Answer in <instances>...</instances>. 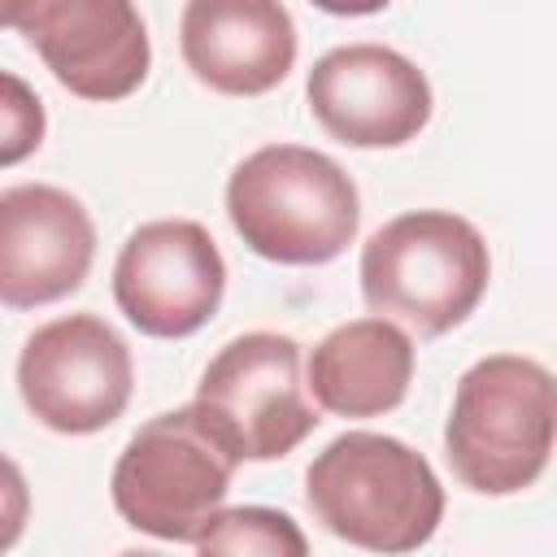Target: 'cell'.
Returning a JSON list of instances; mask_svg holds the SVG:
<instances>
[{
	"instance_id": "1",
	"label": "cell",
	"mask_w": 557,
	"mask_h": 557,
	"mask_svg": "<svg viewBox=\"0 0 557 557\" xmlns=\"http://www.w3.org/2000/svg\"><path fill=\"white\" fill-rule=\"evenodd\" d=\"M305 505L322 531L370 553H413L444 522L431 461L379 431L335 435L305 470Z\"/></svg>"
},
{
	"instance_id": "2",
	"label": "cell",
	"mask_w": 557,
	"mask_h": 557,
	"mask_svg": "<svg viewBox=\"0 0 557 557\" xmlns=\"http://www.w3.org/2000/svg\"><path fill=\"white\" fill-rule=\"evenodd\" d=\"M361 300L370 313L413 331L418 339L461 326L492 278L487 239L448 209H413L383 222L361 244Z\"/></svg>"
},
{
	"instance_id": "3",
	"label": "cell",
	"mask_w": 557,
	"mask_h": 557,
	"mask_svg": "<svg viewBox=\"0 0 557 557\" xmlns=\"http://www.w3.org/2000/svg\"><path fill=\"white\" fill-rule=\"evenodd\" d=\"M557 387L548 366L518 352L474 361L453 392L444 422V457L479 496L527 492L553 457Z\"/></svg>"
},
{
	"instance_id": "4",
	"label": "cell",
	"mask_w": 557,
	"mask_h": 557,
	"mask_svg": "<svg viewBox=\"0 0 557 557\" xmlns=\"http://www.w3.org/2000/svg\"><path fill=\"white\" fill-rule=\"evenodd\" d=\"M235 235L278 265H326L361 226L357 183L339 161L300 144H265L226 178Z\"/></svg>"
},
{
	"instance_id": "5",
	"label": "cell",
	"mask_w": 557,
	"mask_h": 557,
	"mask_svg": "<svg viewBox=\"0 0 557 557\" xmlns=\"http://www.w3.org/2000/svg\"><path fill=\"white\" fill-rule=\"evenodd\" d=\"M235 453L196 418L191 405L148 418L113 461V509L126 527L165 540L196 544L205 522L222 509Z\"/></svg>"
},
{
	"instance_id": "6",
	"label": "cell",
	"mask_w": 557,
	"mask_h": 557,
	"mask_svg": "<svg viewBox=\"0 0 557 557\" xmlns=\"http://www.w3.org/2000/svg\"><path fill=\"white\" fill-rule=\"evenodd\" d=\"M191 409L235 461H278L322 422L300 383V344L278 331L222 344L196 383Z\"/></svg>"
},
{
	"instance_id": "7",
	"label": "cell",
	"mask_w": 557,
	"mask_h": 557,
	"mask_svg": "<svg viewBox=\"0 0 557 557\" xmlns=\"http://www.w3.org/2000/svg\"><path fill=\"white\" fill-rule=\"evenodd\" d=\"M17 392L35 422L57 435L113 426L135 392L126 339L96 313H65L35 326L17 357Z\"/></svg>"
},
{
	"instance_id": "8",
	"label": "cell",
	"mask_w": 557,
	"mask_h": 557,
	"mask_svg": "<svg viewBox=\"0 0 557 557\" xmlns=\"http://www.w3.org/2000/svg\"><path fill=\"white\" fill-rule=\"evenodd\" d=\"M226 261L191 218H157L126 235L113 261V300L139 335H196L222 305Z\"/></svg>"
},
{
	"instance_id": "9",
	"label": "cell",
	"mask_w": 557,
	"mask_h": 557,
	"mask_svg": "<svg viewBox=\"0 0 557 557\" xmlns=\"http://www.w3.org/2000/svg\"><path fill=\"white\" fill-rule=\"evenodd\" d=\"M309 113L348 148H400L431 122V83L396 48L344 44L313 61L305 78Z\"/></svg>"
},
{
	"instance_id": "10",
	"label": "cell",
	"mask_w": 557,
	"mask_h": 557,
	"mask_svg": "<svg viewBox=\"0 0 557 557\" xmlns=\"http://www.w3.org/2000/svg\"><path fill=\"white\" fill-rule=\"evenodd\" d=\"M96 261V222L52 183L0 191V305L39 309L74 296Z\"/></svg>"
},
{
	"instance_id": "11",
	"label": "cell",
	"mask_w": 557,
	"mask_h": 557,
	"mask_svg": "<svg viewBox=\"0 0 557 557\" xmlns=\"http://www.w3.org/2000/svg\"><path fill=\"white\" fill-rule=\"evenodd\" d=\"M22 39L39 52L52 78L83 100H126L152 65L148 26L135 0H48Z\"/></svg>"
},
{
	"instance_id": "12",
	"label": "cell",
	"mask_w": 557,
	"mask_h": 557,
	"mask_svg": "<svg viewBox=\"0 0 557 557\" xmlns=\"http://www.w3.org/2000/svg\"><path fill=\"white\" fill-rule=\"evenodd\" d=\"M178 48L209 91L265 96L296 65V22L283 0H187Z\"/></svg>"
},
{
	"instance_id": "13",
	"label": "cell",
	"mask_w": 557,
	"mask_h": 557,
	"mask_svg": "<svg viewBox=\"0 0 557 557\" xmlns=\"http://www.w3.org/2000/svg\"><path fill=\"white\" fill-rule=\"evenodd\" d=\"M413 339L387 318H352L309 352V392L335 418L392 413L413 383Z\"/></svg>"
},
{
	"instance_id": "14",
	"label": "cell",
	"mask_w": 557,
	"mask_h": 557,
	"mask_svg": "<svg viewBox=\"0 0 557 557\" xmlns=\"http://www.w3.org/2000/svg\"><path fill=\"white\" fill-rule=\"evenodd\" d=\"M200 553H244V557H305L309 540L305 531L292 522V513L270 509V505H235V509H218L205 531L196 535Z\"/></svg>"
},
{
	"instance_id": "15",
	"label": "cell",
	"mask_w": 557,
	"mask_h": 557,
	"mask_svg": "<svg viewBox=\"0 0 557 557\" xmlns=\"http://www.w3.org/2000/svg\"><path fill=\"white\" fill-rule=\"evenodd\" d=\"M48 135V113L35 87L9 70H0V170L22 165L39 152Z\"/></svg>"
},
{
	"instance_id": "16",
	"label": "cell",
	"mask_w": 557,
	"mask_h": 557,
	"mask_svg": "<svg viewBox=\"0 0 557 557\" xmlns=\"http://www.w3.org/2000/svg\"><path fill=\"white\" fill-rule=\"evenodd\" d=\"M26 518H30V487H26V474L17 470L13 457L0 453V553H9V548L22 540Z\"/></svg>"
},
{
	"instance_id": "17",
	"label": "cell",
	"mask_w": 557,
	"mask_h": 557,
	"mask_svg": "<svg viewBox=\"0 0 557 557\" xmlns=\"http://www.w3.org/2000/svg\"><path fill=\"white\" fill-rule=\"evenodd\" d=\"M309 4L335 17H366V13H383L392 0H309Z\"/></svg>"
},
{
	"instance_id": "18",
	"label": "cell",
	"mask_w": 557,
	"mask_h": 557,
	"mask_svg": "<svg viewBox=\"0 0 557 557\" xmlns=\"http://www.w3.org/2000/svg\"><path fill=\"white\" fill-rule=\"evenodd\" d=\"M44 4H48V0H0V30L13 26V30L22 35V26H26Z\"/></svg>"
}]
</instances>
